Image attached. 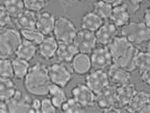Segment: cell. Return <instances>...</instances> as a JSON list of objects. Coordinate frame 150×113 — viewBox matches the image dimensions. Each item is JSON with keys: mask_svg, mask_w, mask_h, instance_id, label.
Wrapping results in <instances>:
<instances>
[{"mask_svg": "<svg viewBox=\"0 0 150 113\" xmlns=\"http://www.w3.org/2000/svg\"><path fill=\"white\" fill-rule=\"evenodd\" d=\"M108 48L113 64L133 73L135 72V60L139 50L123 36H117Z\"/></svg>", "mask_w": 150, "mask_h": 113, "instance_id": "1", "label": "cell"}, {"mask_svg": "<svg viewBox=\"0 0 150 113\" xmlns=\"http://www.w3.org/2000/svg\"><path fill=\"white\" fill-rule=\"evenodd\" d=\"M52 84L48 67L40 62H37L30 66L23 79V87L27 92L37 97L47 96Z\"/></svg>", "mask_w": 150, "mask_h": 113, "instance_id": "2", "label": "cell"}, {"mask_svg": "<svg viewBox=\"0 0 150 113\" xmlns=\"http://www.w3.org/2000/svg\"><path fill=\"white\" fill-rule=\"evenodd\" d=\"M121 34L136 46L150 41V29L144 22L131 21L121 28Z\"/></svg>", "mask_w": 150, "mask_h": 113, "instance_id": "3", "label": "cell"}, {"mask_svg": "<svg viewBox=\"0 0 150 113\" xmlns=\"http://www.w3.org/2000/svg\"><path fill=\"white\" fill-rule=\"evenodd\" d=\"M22 40L21 32L14 27L3 29L0 33V58H9L15 54Z\"/></svg>", "mask_w": 150, "mask_h": 113, "instance_id": "4", "label": "cell"}, {"mask_svg": "<svg viewBox=\"0 0 150 113\" xmlns=\"http://www.w3.org/2000/svg\"><path fill=\"white\" fill-rule=\"evenodd\" d=\"M77 32L76 25L69 18L62 16L56 19L53 33L58 43L73 42Z\"/></svg>", "mask_w": 150, "mask_h": 113, "instance_id": "5", "label": "cell"}, {"mask_svg": "<svg viewBox=\"0 0 150 113\" xmlns=\"http://www.w3.org/2000/svg\"><path fill=\"white\" fill-rule=\"evenodd\" d=\"M48 71L52 83L63 89L67 87L72 81L74 73L71 66L59 61L50 65Z\"/></svg>", "mask_w": 150, "mask_h": 113, "instance_id": "6", "label": "cell"}, {"mask_svg": "<svg viewBox=\"0 0 150 113\" xmlns=\"http://www.w3.org/2000/svg\"><path fill=\"white\" fill-rule=\"evenodd\" d=\"M96 105L104 112H120L121 109L117 103L116 87L109 85L102 92L96 95Z\"/></svg>", "mask_w": 150, "mask_h": 113, "instance_id": "7", "label": "cell"}, {"mask_svg": "<svg viewBox=\"0 0 150 113\" xmlns=\"http://www.w3.org/2000/svg\"><path fill=\"white\" fill-rule=\"evenodd\" d=\"M85 84L96 95L104 91L110 85L108 74L104 70L94 69L86 75Z\"/></svg>", "mask_w": 150, "mask_h": 113, "instance_id": "8", "label": "cell"}, {"mask_svg": "<svg viewBox=\"0 0 150 113\" xmlns=\"http://www.w3.org/2000/svg\"><path fill=\"white\" fill-rule=\"evenodd\" d=\"M97 42L95 32L83 29L78 31L73 41L79 53L88 54L95 49Z\"/></svg>", "mask_w": 150, "mask_h": 113, "instance_id": "9", "label": "cell"}, {"mask_svg": "<svg viewBox=\"0 0 150 113\" xmlns=\"http://www.w3.org/2000/svg\"><path fill=\"white\" fill-rule=\"evenodd\" d=\"M71 95L85 109L96 105V95L85 84L79 83L74 86L71 90Z\"/></svg>", "mask_w": 150, "mask_h": 113, "instance_id": "10", "label": "cell"}, {"mask_svg": "<svg viewBox=\"0 0 150 113\" xmlns=\"http://www.w3.org/2000/svg\"><path fill=\"white\" fill-rule=\"evenodd\" d=\"M32 101L30 96L18 90L7 101L8 112H33Z\"/></svg>", "mask_w": 150, "mask_h": 113, "instance_id": "11", "label": "cell"}, {"mask_svg": "<svg viewBox=\"0 0 150 113\" xmlns=\"http://www.w3.org/2000/svg\"><path fill=\"white\" fill-rule=\"evenodd\" d=\"M90 57L94 69L105 70L113 64L112 55L107 46L96 47Z\"/></svg>", "mask_w": 150, "mask_h": 113, "instance_id": "12", "label": "cell"}, {"mask_svg": "<svg viewBox=\"0 0 150 113\" xmlns=\"http://www.w3.org/2000/svg\"><path fill=\"white\" fill-rule=\"evenodd\" d=\"M118 28L110 21L104 22L95 32L97 42L103 46H108L118 36Z\"/></svg>", "mask_w": 150, "mask_h": 113, "instance_id": "13", "label": "cell"}, {"mask_svg": "<svg viewBox=\"0 0 150 113\" xmlns=\"http://www.w3.org/2000/svg\"><path fill=\"white\" fill-rule=\"evenodd\" d=\"M132 73L117 65L112 64L109 68L108 76L112 85L118 87L130 82Z\"/></svg>", "mask_w": 150, "mask_h": 113, "instance_id": "14", "label": "cell"}, {"mask_svg": "<svg viewBox=\"0 0 150 113\" xmlns=\"http://www.w3.org/2000/svg\"><path fill=\"white\" fill-rule=\"evenodd\" d=\"M131 12L124 3L112 9L109 20L118 28H122L131 22Z\"/></svg>", "mask_w": 150, "mask_h": 113, "instance_id": "15", "label": "cell"}, {"mask_svg": "<svg viewBox=\"0 0 150 113\" xmlns=\"http://www.w3.org/2000/svg\"><path fill=\"white\" fill-rule=\"evenodd\" d=\"M58 48V42L54 36H47L38 45L37 51L39 55L43 59L51 60L57 54Z\"/></svg>", "mask_w": 150, "mask_h": 113, "instance_id": "16", "label": "cell"}, {"mask_svg": "<svg viewBox=\"0 0 150 113\" xmlns=\"http://www.w3.org/2000/svg\"><path fill=\"white\" fill-rule=\"evenodd\" d=\"M56 19L54 15L47 11H42L37 14L35 28L45 36L53 33Z\"/></svg>", "mask_w": 150, "mask_h": 113, "instance_id": "17", "label": "cell"}, {"mask_svg": "<svg viewBox=\"0 0 150 113\" xmlns=\"http://www.w3.org/2000/svg\"><path fill=\"white\" fill-rule=\"evenodd\" d=\"M137 92L136 87L130 82L116 87L117 103L118 107L121 109L126 108Z\"/></svg>", "mask_w": 150, "mask_h": 113, "instance_id": "18", "label": "cell"}, {"mask_svg": "<svg viewBox=\"0 0 150 113\" xmlns=\"http://www.w3.org/2000/svg\"><path fill=\"white\" fill-rule=\"evenodd\" d=\"M71 63L74 73L79 76L88 74L93 68L90 57L88 54L79 53Z\"/></svg>", "mask_w": 150, "mask_h": 113, "instance_id": "19", "label": "cell"}, {"mask_svg": "<svg viewBox=\"0 0 150 113\" xmlns=\"http://www.w3.org/2000/svg\"><path fill=\"white\" fill-rule=\"evenodd\" d=\"M79 51L73 42L69 43H58V48L55 57L58 61L69 63H71Z\"/></svg>", "mask_w": 150, "mask_h": 113, "instance_id": "20", "label": "cell"}, {"mask_svg": "<svg viewBox=\"0 0 150 113\" xmlns=\"http://www.w3.org/2000/svg\"><path fill=\"white\" fill-rule=\"evenodd\" d=\"M36 19V13L24 9L16 18L13 19V21L15 26L21 31L35 28Z\"/></svg>", "mask_w": 150, "mask_h": 113, "instance_id": "21", "label": "cell"}, {"mask_svg": "<svg viewBox=\"0 0 150 113\" xmlns=\"http://www.w3.org/2000/svg\"><path fill=\"white\" fill-rule=\"evenodd\" d=\"M149 103H150V95L144 90H137L125 109L129 112H140Z\"/></svg>", "mask_w": 150, "mask_h": 113, "instance_id": "22", "label": "cell"}, {"mask_svg": "<svg viewBox=\"0 0 150 113\" xmlns=\"http://www.w3.org/2000/svg\"><path fill=\"white\" fill-rule=\"evenodd\" d=\"M104 23L103 20L91 10L86 11L81 17V29L96 32Z\"/></svg>", "mask_w": 150, "mask_h": 113, "instance_id": "23", "label": "cell"}, {"mask_svg": "<svg viewBox=\"0 0 150 113\" xmlns=\"http://www.w3.org/2000/svg\"><path fill=\"white\" fill-rule=\"evenodd\" d=\"M37 52L38 51L37 45L27 40L22 39L15 54L16 57L30 62L34 59Z\"/></svg>", "mask_w": 150, "mask_h": 113, "instance_id": "24", "label": "cell"}, {"mask_svg": "<svg viewBox=\"0 0 150 113\" xmlns=\"http://www.w3.org/2000/svg\"><path fill=\"white\" fill-rule=\"evenodd\" d=\"M18 90V87L12 78L0 77V99L7 101Z\"/></svg>", "mask_w": 150, "mask_h": 113, "instance_id": "25", "label": "cell"}, {"mask_svg": "<svg viewBox=\"0 0 150 113\" xmlns=\"http://www.w3.org/2000/svg\"><path fill=\"white\" fill-rule=\"evenodd\" d=\"M47 95L57 109H61L62 104L67 99V95L63 88L54 84H52L50 86Z\"/></svg>", "mask_w": 150, "mask_h": 113, "instance_id": "26", "label": "cell"}, {"mask_svg": "<svg viewBox=\"0 0 150 113\" xmlns=\"http://www.w3.org/2000/svg\"><path fill=\"white\" fill-rule=\"evenodd\" d=\"M11 61L14 78L18 80H23L30 68L29 61L17 57L14 58Z\"/></svg>", "mask_w": 150, "mask_h": 113, "instance_id": "27", "label": "cell"}, {"mask_svg": "<svg viewBox=\"0 0 150 113\" xmlns=\"http://www.w3.org/2000/svg\"><path fill=\"white\" fill-rule=\"evenodd\" d=\"M112 9L113 7L111 5L102 0H97L93 3L92 10L103 21H106L109 20Z\"/></svg>", "mask_w": 150, "mask_h": 113, "instance_id": "28", "label": "cell"}, {"mask_svg": "<svg viewBox=\"0 0 150 113\" xmlns=\"http://www.w3.org/2000/svg\"><path fill=\"white\" fill-rule=\"evenodd\" d=\"M150 68V54L146 51H139L135 60V71L139 74Z\"/></svg>", "mask_w": 150, "mask_h": 113, "instance_id": "29", "label": "cell"}, {"mask_svg": "<svg viewBox=\"0 0 150 113\" xmlns=\"http://www.w3.org/2000/svg\"><path fill=\"white\" fill-rule=\"evenodd\" d=\"M3 4L13 19L16 18L25 9L23 0H4Z\"/></svg>", "mask_w": 150, "mask_h": 113, "instance_id": "30", "label": "cell"}, {"mask_svg": "<svg viewBox=\"0 0 150 113\" xmlns=\"http://www.w3.org/2000/svg\"><path fill=\"white\" fill-rule=\"evenodd\" d=\"M22 38L38 46L44 39L45 36L36 28L20 31Z\"/></svg>", "mask_w": 150, "mask_h": 113, "instance_id": "31", "label": "cell"}, {"mask_svg": "<svg viewBox=\"0 0 150 113\" xmlns=\"http://www.w3.org/2000/svg\"><path fill=\"white\" fill-rule=\"evenodd\" d=\"M61 109L64 112H82L85 111V108L79 104L76 100L72 97L67 98V99L62 104Z\"/></svg>", "mask_w": 150, "mask_h": 113, "instance_id": "32", "label": "cell"}, {"mask_svg": "<svg viewBox=\"0 0 150 113\" xmlns=\"http://www.w3.org/2000/svg\"><path fill=\"white\" fill-rule=\"evenodd\" d=\"M14 21L3 3H0V27L3 28L13 27Z\"/></svg>", "mask_w": 150, "mask_h": 113, "instance_id": "33", "label": "cell"}, {"mask_svg": "<svg viewBox=\"0 0 150 113\" xmlns=\"http://www.w3.org/2000/svg\"><path fill=\"white\" fill-rule=\"evenodd\" d=\"M0 77L7 78H14L12 61L8 58H0Z\"/></svg>", "mask_w": 150, "mask_h": 113, "instance_id": "34", "label": "cell"}, {"mask_svg": "<svg viewBox=\"0 0 150 113\" xmlns=\"http://www.w3.org/2000/svg\"><path fill=\"white\" fill-rule=\"evenodd\" d=\"M25 9L34 13H39L47 5L46 0H23Z\"/></svg>", "mask_w": 150, "mask_h": 113, "instance_id": "35", "label": "cell"}, {"mask_svg": "<svg viewBox=\"0 0 150 113\" xmlns=\"http://www.w3.org/2000/svg\"><path fill=\"white\" fill-rule=\"evenodd\" d=\"M57 108L54 106L49 97H46L41 100L40 112H56Z\"/></svg>", "mask_w": 150, "mask_h": 113, "instance_id": "36", "label": "cell"}, {"mask_svg": "<svg viewBox=\"0 0 150 113\" xmlns=\"http://www.w3.org/2000/svg\"><path fill=\"white\" fill-rule=\"evenodd\" d=\"M140 78L144 84L150 86V68L140 74Z\"/></svg>", "mask_w": 150, "mask_h": 113, "instance_id": "37", "label": "cell"}, {"mask_svg": "<svg viewBox=\"0 0 150 113\" xmlns=\"http://www.w3.org/2000/svg\"><path fill=\"white\" fill-rule=\"evenodd\" d=\"M41 99L39 98L33 99L32 108L33 112H40L41 107Z\"/></svg>", "mask_w": 150, "mask_h": 113, "instance_id": "38", "label": "cell"}, {"mask_svg": "<svg viewBox=\"0 0 150 113\" xmlns=\"http://www.w3.org/2000/svg\"><path fill=\"white\" fill-rule=\"evenodd\" d=\"M143 22L150 29V6H148L144 12Z\"/></svg>", "mask_w": 150, "mask_h": 113, "instance_id": "39", "label": "cell"}, {"mask_svg": "<svg viewBox=\"0 0 150 113\" xmlns=\"http://www.w3.org/2000/svg\"><path fill=\"white\" fill-rule=\"evenodd\" d=\"M0 112H8L7 101L0 99Z\"/></svg>", "mask_w": 150, "mask_h": 113, "instance_id": "40", "label": "cell"}, {"mask_svg": "<svg viewBox=\"0 0 150 113\" xmlns=\"http://www.w3.org/2000/svg\"><path fill=\"white\" fill-rule=\"evenodd\" d=\"M102 1L108 3L113 7L122 4L124 2V0H102Z\"/></svg>", "mask_w": 150, "mask_h": 113, "instance_id": "41", "label": "cell"}, {"mask_svg": "<svg viewBox=\"0 0 150 113\" xmlns=\"http://www.w3.org/2000/svg\"><path fill=\"white\" fill-rule=\"evenodd\" d=\"M140 112H150V103L146 104L141 111Z\"/></svg>", "mask_w": 150, "mask_h": 113, "instance_id": "42", "label": "cell"}, {"mask_svg": "<svg viewBox=\"0 0 150 113\" xmlns=\"http://www.w3.org/2000/svg\"><path fill=\"white\" fill-rule=\"evenodd\" d=\"M147 51L150 54V41L148 42V46H147Z\"/></svg>", "mask_w": 150, "mask_h": 113, "instance_id": "43", "label": "cell"}, {"mask_svg": "<svg viewBox=\"0 0 150 113\" xmlns=\"http://www.w3.org/2000/svg\"><path fill=\"white\" fill-rule=\"evenodd\" d=\"M75 1H77V2H82V1H88V0H74Z\"/></svg>", "mask_w": 150, "mask_h": 113, "instance_id": "44", "label": "cell"}, {"mask_svg": "<svg viewBox=\"0 0 150 113\" xmlns=\"http://www.w3.org/2000/svg\"><path fill=\"white\" fill-rule=\"evenodd\" d=\"M3 29H4V28H1V27H0V33H1L2 32V31L3 30Z\"/></svg>", "mask_w": 150, "mask_h": 113, "instance_id": "45", "label": "cell"}, {"mask_svg": "<svg viewBox=\"0 0 150 113\" xmlns=\"http://www.w3.org/2000/svg\"><path fill=\"white\" fill-rule=\"evenodd\" d=\"M146 1H148V2H149V3H150V0H146Z\"/></svg>", "mask_w": 150, "mask_h": 113, "instance_id": "46", "label": "cell"}, {"mask_svg": "<svg viewBox=\"0 0 150 113\" xmlns=\"http://www.w3.org/2000/svg\"><path fill=\"white\" fill-rule=\"evenodd\" d=\"M46 1H51V0H46Z\"/></svg>", "mask_w": 150, "mask_h": 113, "instance_id": "47", "label": "cell"}]
</instances>
